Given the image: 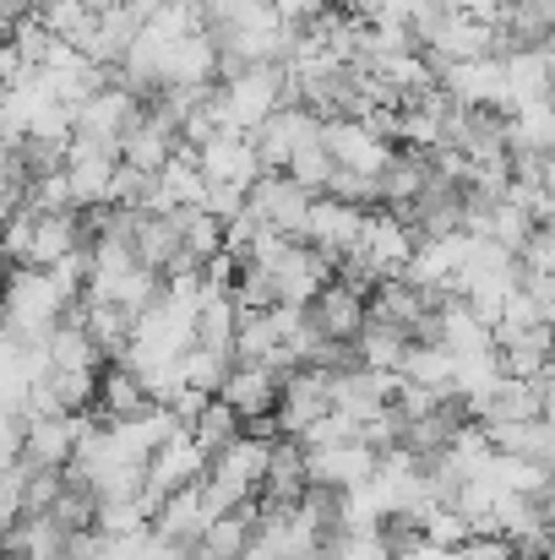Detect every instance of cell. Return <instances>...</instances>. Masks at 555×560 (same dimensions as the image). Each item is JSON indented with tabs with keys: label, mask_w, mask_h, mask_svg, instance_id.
Returning <instances> with one entry per match:
<instances>
[{
	"label": "cell",
	"mask_w": 555,
	"mask_h": 560,
	"mask_svg": "<svg viewBox=\"0 0 555 560\" xmlns=\"http://www.w3.org/2000/svg\"><path fill=\"white\" fill-rule=\"evenodd\" d=\"M311 201H316V190H305L300 180H289L284 170H262V175L245 186V212H251L262 229L289 234V240H300Z\"/></svg>",
	"instance_id": "obj_1"
},
{
	"label": "cell",
	"mask_w": 555,
	"mask_h": 560,
	"mask_svg": "<svg viewBox=\"0 0 555 560\" xmlns=\"http://www.w3.org/2000/svg\"><path fill=\"white\" fill-rule=\"evenodd\" d=\"M300 311H305V322H311L316 338L355 343V332L366 327V289H355V283H344V278L333 272V278H327Z\"/></svg>",
	"instance_id": "obj_2"
},
{
	"label": "cell",
	"mask_w": 555,
	"mask_h": 560,
	"mask_svg": "<svg viewBox=\"0 0 555 560\" xmlns=\"http://www.w3.org/2000/svg\"><path fill=\"white\" fill-rule=\"evenodd\" d=\"M190 159H196L207 186H223V190H245L262 175V159H256L245 131H212L201 148H190Z\"/></svg>",
	"instance_id": "obj_3"
},
{
	"label": "cell",
	"mask_w": 555,
	"mask_h": 560,
	"mask_svg": "<svg viewBox=\"0 0 555 560\" xmlns=\"http://www.w3.org/2000/svg\"><path fill=\"white\" fill-rule=\"evenodd\" d=\"M370 207H349V201H333V196H316L311 201V212H305V229H300V240L338 272V261L349 256V245H355V234H360V223H366Z\"/></svg>",
	"instance_id": "obj_4"
},
{
	"label": "cell",
	"mask_w": 555,
	"mask_h": 560,
	"mask_svg": "<svg viewBox=\"0 0 555 560\" xmlns=\"http://www.w3.org/2000/svg\"><path fill=\"white\" fill-rule=\"evenodd\" d=\"M278 381L284 375L273 371V365H251V360H234L223 381H218V402L245 424V419H262V413H273V402H278Z\"/></svg>",
	"instance_id": "obj_5"
},
{
	"label": "cell",
	"mask_w": 555,
	"mask_h": 560,
	"mask_svg": "<svg viewBox=\"0 0 555 560\" xmlns=\"http://www.w3.org/2000/svg\"><path fill=\"white\" fill-rule=\"evenodd\" d=\"M273 11H278V22H289V27H311L316 16H327L338 0H267Z\"/></svg>",
	"instance_id": "obj_6"
}]
</instances>
